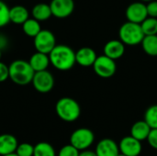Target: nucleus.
Here are the masks:
<instances>
[{
    "label": "nucleus",
    "mask_w": 157,
    "mask_h": 156,
    "mask_svg": "<svg viewBox=\"0 0 157 156\" xmlns=\"http://www.w3.org/2000/svg\"><path fill=\"white\" fill-rule=\"evenodd\" d=\"M9 9L10 7H8L6 3L0 0V29L6 27L10 22Z\"/></svg>",
    "instance_id": "nucleus-25"
},
{
    "label": "nucleus",
    "mask_w": 157,
    "mask_h": 156,
    "mask_svg": "<svg viewBox=\"0 0 157 156\" xmlns=\"http://www.w3.org/2000/svg\"><path fill=\"white\" fill-rule=\"evenodd\" d=\"M51 64L59 71H68L76 63L75 51L64 44H56L49 53Z\"/></svg>",
    "instance_id": "nucleus-1"
},
{
    "label": "nucleus",
    "mask_w": 157,
    "mask_h": 156,
    "mask_svg": "<svg viewBox=\"0 0 157 156\" xmlns=\"http://www.w3.org/2000/svg\"><path fill=\"white\" fill-rule=\"evenodd\" d=\"M98 156H118L120 154L119 143L109 138L100 140L95 148Z\"/></svg>",
    "instance_id": "nucleus-12"
},
{
    "label": "nucleus",
    "mask_w": 157,
    "mask_h": 156,
    "mask_svg": "<svg viewBox=\"0 0 157 156\" xmlns=\"http://www.w3.org/2000/svg\"><path fill=\"white\" fill-rule=\"evenodd\" d=\"M29 63L30 66L32 67V69L34 70V72L47 70L49 65L51 64L49 54L40 52L37 51L30 56Z\"/></svg>",
    "instance_id": "nucleus-15"
},
{
    "label": "nucleus",
    "mask_w": 157,
    "mask_h": 156,
    "mask_svg": "<svg viewBox=\"0 0 157 156\" xmlns=\"http://www.w3.org/2000/svg\"><path fill=\"white\" fill-rule=\"evenodd\" d=\"M57 116L65 122H74L81 115V108L76 100L72 97H64L60 98L55 105Z\"/></svg>",
    "instance_id": "nucleus-3"
},
{
    "label": "nucleus",
    "mask_w": 157,
    "mask_h": 156,
    "mask_svg": "<svg viewBox=\"0 0 157 156\" xmlns=\"http://www.w3.org/2000/svg\"><path fill=\"white\" fill-rule=\"evenodd\" d=\"M144 120L151 127V129H157V104L150 106L144 113Z\"/></svg>",
    "instance_id": "nucleus-24"
},
{
    "label": "nucleus",
    "mask_w": 157,
    "mask_h": 156,
    "mask_svg": "<svg viewBox=\"0 0 157 156\" xmlns=\"http://www.w3.org/2000/svg\"><path fill=\"white\" fill-rule=\"evenodd\" d=\"M93 69L97 75L102 78L112 77L117 70V65L115 60L106 56L105 54L98 56L94 64Z\"/></svg>",
    "instance_id": "nucleus-6"
},
{
    "label": "nucleus",
    "mask_w": 157,
    "mask_h": 156,
    "mask_svg": "<svg viewBox=\"0 0 157 156\" xmlns=\"http://www.w3.org/2000/svg\"><path fill=\"white\" fill-rule=\"evenodd\" d=\"M17 140L12 134H1L0 135V156L9 154L16 152L17 147Z\"/></svg>",
    "instance_id": "nucleus-16"
},
{
    "label": "nucleus",
    "mask_w": 157,
    "mask_h": 156,
    "mask_svg": "<svg viewBox=\"0 0 157 156\" xmlns=\"http://www.w3.org/2000/svg\"><path fill=\"white\" fill-rule=\"evenodd\" d=\"M141 27L144 36L147 35H156L157 34V18L147 17L142 23Z\"/></svg>",
    "instance_id": "nucleus-23"
},
{
    "label": "nucleus",
    "mask_w": 157,
    "mask_h": 156,
    "mask_svg": "<svg viewBox=\"0 0 157 156\" xmlns=\"http://www.w3.org/2000/svg\"><path fill=\"white\" fill-rule=\"evenodd\" d=\"M119 37L125 45L134 46L142 43L144 34L143 32L141 24L127 21L121 26Z\"/></svg>",
    "instance_id": "nucleus-4"
},
{
    "label": "nucleus",
    "mask_w": 157,
    "mask_h": 156,
    "mask_svg": "<svg viewBox=\"0 0 157 156\" xmlns=\"http://www.w3.org/2000/svg\"><path fill=\"white\" fill-rule=\"evenodd\" d=\"M34 89L41 94L49 93L54 86V77L48 70L35 72L31 81Z\"/></svg>",
    "instance_id": "nucleus-7"
},
{
    "label": "nucleus",
    "mask_w": 157,
    "mask_h": 156,
    "mask_svg": "<svg viewBox=\"0 0 157 156\" xmlns=\"http://www.w3.org/2000/svg\"><path fill=\"white\" fill-rule=\"evenodd\" d=\"M125 15L128 21L141 24L148 17L146 5L143 2L132 3L128 6Z\"/></svg>",
    "instance_id": "nucleus-11"
},
{
    "label": "nucleus",
    "mask_w": 157,
    "mask_h": 156,
    "mask_svg": "<svg viewBox=\"0 0 157 156\" xmlns=\"http://www.w3.org/2000/svg\"><path fill=\"white\" fill-rule=\"evenodd\" d=\"M9 79L16 85L27 86L31 84L34 76V70L30 66L29 61L26 60H15L9 65Z\"/></svg>",
    "instance_id": "nucleus-2"
},
{
    "label": "nucleus",
    "mask_w": 157,
    "mask_h": 156,
    "mask_svg": "<svg viewBox=\"0 0 157 156\" xmlns=\"http://www.w3.org/2000/svg\"><path fill=\"white\" fill-rule=\"evenodd\" d=\"M1 58H2V50H0V61H1Z\"/></svg>",
    "instance_id": "nucleus-34"
},
{
    "label": "nucleus",
    "mask_w": 157,
    "mask_h": 156,
    "mask_svg": "<svg viewBox=\"0 0 157 156\" xmlns=\"http://www.w3.org/2000/svg\"><path fill=\"white\" fill-rule=\"evenodd\" d=\"M79 154H80V151L69 143V144L63 146L59 150L57 156H79Z\"/></svg>",
    "instance_id": "nucleus-27"
},
{
    "label": "nucleus",
    "mask_w": 157,
    "mask_h": 156,
    "mask_svg": "<svg viewBox=\"0 0 157 156\" xmlns=\"http://www.w3.org/2000/svg\"><path fill=\"white\" fill-rule=\"evenodd\" d=\"M148 142V144L155 150H157V129H152L148 137H147V140Z\"/></svg>",
    "instance_id": "nucleus-28"
},
{
    "label": "nucleus",
    "mask_w": 157,
    "mask_h": 156,
    "mask_svg": "<svg viewBox=\"0 0 157 156\" xmlns=\"http://www.w3.org/2000/svg\"><path fill=\"white\" fill-rule=\"evenodd\" d=\"M34 47L37 51L49 54L56 46L54 34L49 29H41L34 38Z\"/></svg>",
    "instance_id": "nucleus-8"
},
{
    "label": "nucleus",
    "mask_w": 157,
    "mask_h": 156,
    "mask_svg": "<svg viewBox=\"0 0 157 156\" xmlns=\"http://www.w3.org/2000/svg\"><path fill=\"white\" fill-rule=\"evenodd\" d=\"M3 156H18L16 153H12V154H6V155H3Z\"/></svg>",
    "instance_id": "nucleus-33"
},
{
    "label": "nucleus",
    "mask_w": 157,
    "mask_h": 156,
    "mask_svg": "<svg viewBox=\"0 0 157 156\" xmlns=\"http://www.w3.org/2000/svg\"><path fill=\"white\" fill-rule=\"evenodd\" d=\"M52 16L57 18H65L75 10L74 0H52L49 4Z\"/></svg>",
    "instance_id": "nucleus-9"
},
{
    "label": "nucleus",
    "mask_w": 157,
    "mask_h": 156,
    "mask_svg": "<svg viewBox=\"0 0 157 156\" xmlns=\"http://www.w3.org/2000/svg\"><path fill=\"white\" fill-rule=\"evenodd\" d=\"M31 16L33 18L37 19L40 22L49 19L52 16L50 5L45 4V3H39L35 5L32 7Z\"/></svg>",
    "instance_id": "nucleus-19"
},
{
    "label": "nucleus",
    "mask_w": 157,
    "mask_h": 156,
    "mask_svg": "<svg viewBox=\"0 0 157 156\" xmlns=\"http://www.w3.org/2000/svg\"><path fill=\"white\" fill-rule=\"evenodd\" d=\"M120 153L127 156H139L143 152L142 142L132 136H125L119 143Z\"/></svg>",
    "instance_id": "nucleus-10"
},
{
    "label": "nucleus",
    "mask_w": 157,
    "mask_h": 156,
    "mask_svg": "<svg viewBox=\"0 0 157 156\" xmlns=\"http://www.w3.org/2000/svg\"><path fill=\"white\" fill-rule=\"evenodd\" d=\"M95 142L94 132L87 128H79L74 131L70 136V144L77 150L84 151L89 149Z\"/></svg>",
    "instance_id": "nucleus-5"
},
{
    "label": "nucleus",
    "mask_w": 157,
    "mask_h": 156,
    "mask_svg": "<svg viewBox=\"0 0 157 156\" xmlns=\"http://www.w3.org/2000/svg\"><path fill=\"white\" fill-rule=\"evenodd\" d=\"M9 18L12 23L16 25H22L28 18H29V12L25 6L17 5L10 7Z\"/></svg>",
    "instance_id": "nucleus-18"
},
{
    "label": "nucleus",
    "mask_w": 157,
    "mask_h": 156,
    "mask_svg": "<svg viewBox=\"0 0 157 156\" xmlns=\"http://www.w3.org/2000/svg\"><path fill=\"white\" fill-rule=\"evenodd\" d=\"M103 51L106 56L117 60L123 56L125 52V44L121 40H112L105 44Z\"/></svg>",
    "instance_id": "nucleus-14"
},
{
    "label": "nucleus",
    "mask_w": 157,
    "mask_h": 156,
    "mask_svg": "<svg viewBox=\"0 0 157 156\" xmlns=\"http://www.w3.org/2000/svg\"><path fill=\"white\" fill-rule=\"evenodd\" d=\"M33 156H57L54 147L46 142H40L34 145Z\"/></svg>",
    "instance_id": "nucleus-22"
},
{
    "label": "nucleus",
    "mask_w": 157,
    "mask_h": 156,
    "mask_svg": "<svg viewBox=\"0 0 157 156\" xmlns=\"http://www.w3.org/2000/svg\"><path fill=\"white\" fill-rule=\"evenodd\" d=\"M98 55L96 51L89 47H83L75 51V61L76 63L83 67L93 66Z\"/></svg>",
    "instance_id": "nucleus-13"
},
{
    "label": "nucleus",
    "mask_w": 157,
    "mask_h": 156,
    "mask_svg": "<svg viewBox=\"0 0 157 156\" xmlns=\"http://www.w3.org/2000/svg\"><path fill=\"white\" fill-rule=\"evenodd\" d=\"M8 45V40L7 37L0 33V50H4L7 47Z\"/></svg>",
    "instance_id": "nucleus-31"
},
{
    "label": "nucleus",
    "mask_w": 157,
    "mask_h": 156,
    "mask_svg": "<svg viewBox=\"0 0 157 156\" xmlns=\"http://www.w3.org/2000/svg\"><path fill=\"white\" fill-rule=\"evenodd\" d=\"M15 153L18 156H33L34 146L29 143H18Z\"/></svg>",
    "instance_id": "nucleus-26"
},
{
    "label": "nucleus",
    "mask_w": 157,
    "mask_h": 156,
    "mask_svg": "<svg viewBox=\"0 0 157 156\" xmlns=\"http://www.w3.org/2000/svg\"><path fill=\"white\" fill-rule=\"evenodd\" d=\"M151 130V127L147 124V122L144 120H138L131 128V136H132L140 142H144L147 140V137Z\"/></svg>",
    "instance_id": "nucleus-17"
},
{
    "label": "nucleus",
    "mask_w": 157,
    "mask_h": 156,
    "mask_svg": "<svg viewBox=\"0 0 157 156\" xmlns=\"http://www.w3.org/2000/svg\"><path fill=\"white\" fill-rule=\"evenodd\" d=\"M118 156H127V155H125V154H123L120 153V154H119V155H118Z\"/></svg>",
    "instance_id": "nucleus-36"
},
{
    "label": "nucleus",
    "mask_w": 157,
    "mask_h": 156,
    "mask_svg": "<svg viewBox=\"0 0 157 156\" xmlns=\"http://www.w3.org/2000/svg\"><path fill=\"white\" fill-rule=\"evenodd\" d=\"M141 44L146 54L150 56H157V34L144 36Z\"/></svg>",
    "instance_id": "nucleus-21"
},
{
    "label": "nucleus",
    "mask_w": 157,
    "mask_h": 156,
    "mask_svg": "<svg viewBox=\"0 0 157 156\" xmlns=\"http://www.w3.org/2000/svg\"><path fill=\"white\" fill-rule=\"evenodd\" d=\"M146 7H147L148 17H156L157 18V1L156 0H153V1L148 2V4L146 5Z\"/></svg>",
    "instance_id": "nucleus-30"
},
{
    "label": "nucleus",
    "mask_w": 157,
    "mask_h": 156,
    "mask_svg": "<svg viewBox=\"0 0 157 156\" xmlns=\"http://www.w3.org/2000/svg\"><path fill=\"white\" fill-rule=\"evenodd\" d=\"M79 156H98L95 151H92V150H84V151H81Z\"/></svg>",
    "instance_id": "nucleus-32"
},
{
    "label": "nucleus",
    "mask_w": 157,
    "mask_h": 156,
    "mask_svg": "<svg viewBox=\"0 0 157 156\" xmlns=\"http://www.w3.org/2000/svg\"><path fill=\"white\" fill-rule=\"evenodd\" d=\"M21 26H22L23 32L30 38H34L42 29L40 21H38L33 17L28 18Z\"/></svg>",
    "instance_id": "nucleus-20"
},
{
    "label": "nucleus",
    "mask_w": 157,
    "mask_h": 156,
    "mask_svg": "<svg viewBox=\"0 0 157 156\" xmlns=\"http://www.w3.org/2000/svg\"><path fill=\"white\" fill-rule=\"evenodd\" d=\"M9 79V69L8 66L0 61V83H3Z\"/></svg>",
    "instance_id": "nucleus-29"
},
{
    "label": "nucleus",
    "mask_w": 157,
    "mask_h": 156,
    "mask_svg": "<svg viewBox=\"0 0 157 156\" xmlns=\"http://www.w3.org/2000/svg\"><path fill=\"white\" fill-rule=\"evenodd\" d=\"M142 2L144 1V2H150V1H153V0H141Z\"/></svg>",
    "instance_id": "nucleus-35"
}]
</instances>
